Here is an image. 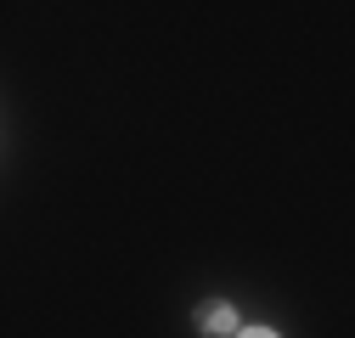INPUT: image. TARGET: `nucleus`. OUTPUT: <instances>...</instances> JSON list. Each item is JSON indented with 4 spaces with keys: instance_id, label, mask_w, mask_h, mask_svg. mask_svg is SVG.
Wrapping results in <instances>:
<instances>
[{
    "instance_id": "obj_1",
    "label": "nucleus",
    "mask_w": 355,
    "mask_h": 338,
    "mask_svg": "<svg viewBox=\"0 0 355 338\" xmlns=\"http://www.w3.org/2000/svg\"><path fill=\"white\" fill-rule=\"evenodd\" d=\"M232 321H237V316H232V305H209V310L198 316V327H203V332H232Z\"/></svg>"
},
{
    "instance_id": "obj_2",
    "label": "nucleus",
    "mask_w": 355,
    "mask_h": 338,
    "mask_svg": "<svg viewBox=\"0 0 355 338\" xmlns=\"http://www.w3.org/2000/svg\"><path fill=\"white\" fill-rule=\"evenodd\" d=\"M237 338H277L271 327H248V332H237Z\"/></svg>"
}]
</instances>
